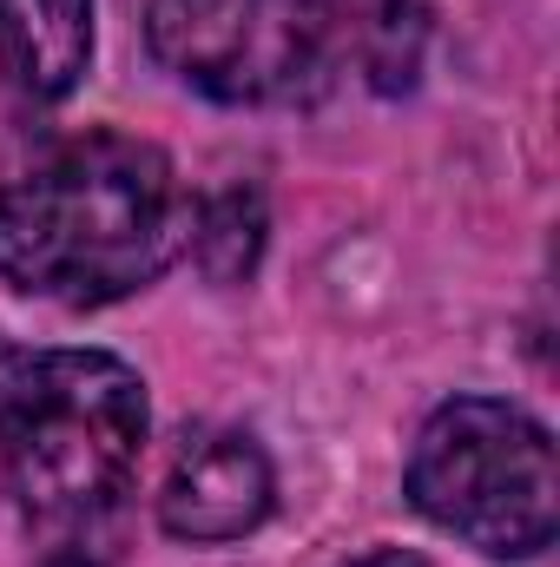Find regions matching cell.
Segmentation results:
<instances>
[{
	"label": "cell",
	"instance_id": "cell-5",
	"mask_svg": "<svg viewBox=\"0 0 560 567\" xmlns=\"http://www.w3.org/2000/svg\"><path fill=\"white\" fill-rule=\"evenodd\" d=\"M278 508V475L271 455L251 429H185L158 488V528L191 548H225L245 542L271 522Z\"/></svg>",
	"mask_w": 560,
	"mask_h": 567
},
{
	"label": "cell",
	"instance_id": "cell-7",
	"mask_svg": "<svg viewBox=\"0 0 560 567\" xmlns=\"http://www.w3.org/2000/svg\"><path fill=\"white\" fill-rule=\"evenodd\" d=\"M336 13H343V40H350L356 73L370 80V93H383V100L416 93L435 7L428 0H336Z\"/></svg>",
	"mask_w": 560,
	"mask_h": 567
},
{
	"label": "cell",
	"instance_id": "cell-9",
	"mask_svg": "<svg viewBox=\"0 0 560 567\" xmlns=\"http://www.w3.org/2000/svg\"><path fill=\"white\" fill-rule=\"evenodd\" d=\"M343 567H435L428 555H416V548H370V555H356V561Z\"/></svg>",
	"mask_w": 560,
	"mask_h": 567
},
{
	"label": "cell",
	"instance_id": "cell-2",
	"mask_svg": "<svg viewBox=\"0 0 560 567\" xmlns=\"http://www.w3.org/2000/svg\"><path fill=\"white\" fill-rule=\"evenodd\" d=\"M198 198L178 165L133 133H80L0 185V284L66 310L158 284L191 245Z\"/></svg>",
	"mask_w": 560,
	"mask_h": 567
},
{
	"label": "cell",
	"instance_id": "cell-4",
	"mask_svg": "<svg viewBox=\"0 0 560 567\" xmlns=\"http://www.w3.org/2000/svg\"><path fill=\"white\" fill-rule=\"evenodd\" d=\"M145 47L218 106H290L323 80L330 0H152Z\"/></svg>",
	"mask_w": 560,
	"mask_h": 567
},
{
	"label": "cell",
	"instance_id": "cell-8",
	"mask_svg": "<svg viewBox=\"0 0 560 567\" xmlns=\"http://www.w3.org/2000/svg\"><path fill=\"white\" fill-rule=\"evenodd\" d=\"M265 231H271L265 192H258V185H225L218 198L198 205L185 251L198 258V271L211 284H245L258 271V258H265Z\"/></svg>",
	"mask_w": 560,
	"mask_h": 567
},
{
	"label": "cell",
	"instance_id": "cell-1",
	"mask_svg": "<svg viewBox=\"0 0 560 567\" xmlns=\"http://www.w3.org/2000/svg\"><path fill=\"white\" fill-rule=\"evenodd\" d=\"M145 377L113 350H0V475L40 567H120L145 462Z\"/></svg>",
	"mask_w": 560,
	"mask_h": 567
},
{
	"label": "cell",
	"instance_id": "cell-3",
	"mask_svg": "<svg viewBox=\"0 0 560 567\" xmlns=\"http://www.w3.org/2000/svg\"><path fill=\"white\" fill-rule=\"evenodd\" d=\"M403 488L422 522L495 561H528L560 535L554 435L501 396L442 403L409 449Z\"/></svg>",
	"mask_w": 560,
	"mask_h": 567
},
{
	"label": "cell",
	"instance_id": "cell-6",
	"mask_svg": "<svg viewBox=\"0 0 560 567\" xmlns=\"http://www.w3.org/2000/svg\"><path fill=\"white\" fill-rule=\"evenodd\" d=\"M93 66V0H0V73L20 100H66Z\"/></svg>",
	"mask_w": 560,
	"mask_h": 567
}]
</instances>
